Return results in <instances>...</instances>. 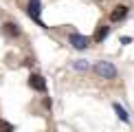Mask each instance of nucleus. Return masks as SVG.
Here are the masks:
<instances>
[{"label": "nucleus", "mask_w": 134, "mask_h": 132, "mask_svg": "<svg viewBox=\"0 0 134 132\" xmlns=\"http://www.w3.org/2000/svg\"><path fill=\"white\" fill-rule=\"evenodd\" d=\"M125 15H127V7H125V4H119V7H114V11L110 13V20L119 22V20H123Z\"/></svg>", "instance_id": "obj_5"}, {"label": "nucleus", "mask_w": 134, "mask_h": 132, "mask_svg": "<svg viewBox=\"0 0 134 132\" xmlns=\"http://www.w3.org/2000/svg\"><path fill=\"white\" fill-rule=\"evenodd\" d=\"M72 66H75L77 70H88V62H83V59H79V62H75Z\"/></svg>", "instance_id": "obj_10"}, {"label": "nucleus", "mask_w": 134, "mask_h": 132, "mask_svg": "<svg viewBox=\"0 0 134 132\" xmlns=\"http://www.w3.org/2000/svg\"><path fill=\"white\" fill-rule=\"evenodd\" d=\"M114 112H116V117H119L121 121H130V114H127L125 108H121L119 103H114Z\"/></svg>", "instance_id": "obj_8"}, {"label": "nucleus", "mask_w": 134, "mask_h": 132, "mask_svg": "<svg viewBox=\"0 0 134 132\" xmlns=\"http://www.w3.org/2000/svg\"><path fill=\"white\" fill-rule=\"evenodd\" d=\"M13 123H9V121H4V119H0V132H13Z\"/></svg>", "instance_id": "obj_9"}, {"label": "nucleus", "mask_w": 134, "mask_h": 132, "mask_svg": "<svg viewBox=\"0 0 134 132\" xmlns=\"http://www.w3.org/2000/svg\"><path fill=\"white\" fill-rule=\"evenodd\" d=\"M94 73H97L99 77H103V79H114V77H116V68H114L112 62L101 59V62L94 64Z\"/></svg>", "instance_id": "obj_1"}, {"label": "nucleus", "mask_w": 134, "mask_h": 132, "mask_svg": "<svg viewBox=\"0 0 134 132\" xmlns=\"http://www.w3.org/2000/svg\"><path fill=\"white\" fill-rule=\"evenodd\" d=\"M29 86L33 88V90H37V92H44V90H46V81H44L42 75H31V77H29Z\"/></svg>", "instance_id": "obj_4"}, {"label": "nucleus", "mask_w": 134, "mask_h": 132, "mask_svg": "<svg viewBox=\"0 0 134 132\" xmlns=\"http://www.w3.org/2000/svg\"><path fill=\"white\" fill-rule=\"evenodd\" d=\"M26 11H29V15H31V18L35 20L40 26H44V22H42V18H40V13H42L40 0H29V7H26Z\"/></svg>", "instance_id": "obj_3"}, {"label": "nucleus", "mask_w": 134, "mask_h": 132, "mask_svg": "<svg viewBox=\"0 0 134 132\" xmlns=\"http://www.w3.org/2000/svg\"><path fill=\"white\" fill-rule=\"evenodd\" d=\"M108 33H110L108 26H105V24H99V26H97V33H94V42L105 40V37H108Z\"/></svg>", "instance_id": "obj_7"}, {"label": "nucleus", "mask_w": 134, "mask_h": 132, "mask_svg": "<svg viewBox=\"0 0 134 132\" xmlns=\"http://www.w3.org/2000/svg\"><path fill=\"white\" fill-rule=\"evenodd\" d=\"M2 31H4V35H9V37H15V35H20V29H18V24H13V22H4V24H2Z\"/></svg>", "instance_id": "obj_6"}, {"label": "nucleus", "mask_w": 134, "mask_h": 132, "mask_svg": "<svg viewBox=\"0 0 134 132\" xmlns=\"http://www.w3.org/2000/svg\"><path fill=\"white\" fill-rule=\"evenodd\" d=\"M68 42L72 44V46L77 48V51H83V48H88V44H90V37L81 35V33H70Z\"/></svg>", "instance_id": "obj_2"}]
</instances>
